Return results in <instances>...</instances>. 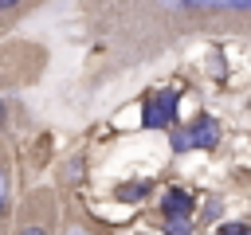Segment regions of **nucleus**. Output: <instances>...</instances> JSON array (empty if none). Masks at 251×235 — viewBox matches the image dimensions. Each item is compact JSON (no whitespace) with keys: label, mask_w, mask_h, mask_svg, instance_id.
<instances>
[{"label":"nucleus","mask_w":251,"mask_h":235,"mask_svg":"<svg viewBox=\"0 0 251 235\" xmlns=\"http://www.w3.org/2000/svg\"><path fill=\"white\" fill-rule=\"evenodd\" d=\"M220 141V121L212 114H200L184 133H173V149L184 153V149H212Z\"/></svg>","instance_id":"f257e3e1"},{"label":"nucleus","mask_w":251,"mask_h":235,"mask_svg":"<svg viewBox=\"0 0 251 235\" xmlns=\"http://www.w3.org/2000/svg\"><path fill=\"white\" fill-rule=\"evenodd\" d=\"M173 118H176V94L173 90H157L141 110V125L145 129H165V125H173Z\"/></svg>","instance_id":"f03ea898"},{"label":"nucleus","mask_w":251,"mask_h":235,"mask_svg":"<svg viewBox=\"0 0 251 235\" xmlns=\"http://www.w3.org/2000/svg\"><path fill=\"white\" fill-rule=\"evenodd\" d=\"M192 208H196V196L184 192V188H169L161 196V212L165 215H192Z\"/></svg>","instance_id":"7ed1b4c3"},{"label":"nucleus","mask_w":251,"mask_h":235,"mask_svg":"<svg viewBox=\"0 0 251 235\" xmlns=\"http://www.w3.org/2000/svg\"><path fill=\"white\" fill-rule=\"evenodd\" d=\"M169 8H239L251 12V0H165Z\"/></svg>","instance_id":"20e7f679"},{"label":"nucleus","mask_w":251,"mask_h":235,"mask_svg":"<svg viewBox=\"0 0 251 235\" xmlns=\"http://www.w3.org/2000/svg\"><path fill=\"white\" fill-rule=\"evenodd\" d=\"M149 192H153V184H149V180H129V184H122V188H118V200H122V204H137V200H145Z\"/></svg>","instance_id":"39448f33"},{"label":"nucleus","mask_w":251,"mask_h":235,"mask_svg":"<svg viewBox=\"0 0 251 235\" xmlns=\"http://www.w3.org/2000/svg\"><path fill=\"white\" fill-rule=\"evenodd\" d=\"M165 235H192V219L188 215H165Z\"/></svg>","instance_id":"423d86ee"},{"label":"nucleus","mask_w":251,"mask_h":235,"mask_svg":"<svg viewBox=\"0 0 251 235\" xmlns=\"http://www.w3.org/2000/svg\"><path fill=\"white\" fill-rule=\"evenodd\" d=\"M216 235H251V227L247 223H224V227H216Z\"/></svg>","instance_id":"0eeeda50"},{"label":"nucleus","mask_w":251,"mask_h":235,"mask_svg":"<svg viewBox=\"0 0 251 235\" xmlns=\"http://www.w3.org/2000/svg\"><path fill=\"white\" fill-rule=\"evenodd\" d=\"M4 196H8V180H4V168H0V212H4Z\"/></svg>","instance_id":"6e6552de"},{"label":"nucleus","mask_w":251,"mask_h":235,"mask_svg":"<svg viewBox=\"0 0 251 235\" xmlns=\"http://www.w3.org/2000/svg\"><path fill=\"white\" fill-rule=\"evenodd\" d=\"M20 235H43V231H39V227H24Z\"/></svg>","instance_id":"1a4fd4ad"},{"label":"nucleus","mask_w":251,"mask_h":235,"mask_svg":"<svg viewBox=\"0 0 251 235\" xmlns=\"http://www.w3.org/2000/svg\"><path fill=\"white\" fill-rule=\"evenodd\" d=\"M16 4H20V0H0V12H4V8H16Z\"/></svg>","instance_id":"9d476101"},{"label":"nucleus","mask_w":251,"mask_h":235,"mask_svg":"<svg viewBox=\"0 0 251 235\" xmlns=\"http://www.w3.org/2000/svg\"><path fill=\"white\" fill-rule=\"evenodd\" d=\"M67 235H90V231H82V227H71V231H67Z\"/></svg>","instance_id":"9b49d317"},{"label":"nucleus","mask_w":251,"mask_h":235,"mask_svg":"<svg viewBox=\"0 0 251 235\" xmlns=\"http://www.w3.org/2000/svg\"><path fill=\"white\" fill-rule=\"evenodd\" d=\"M0 118H4V106H0Z\"/></svg>","instance_id":"f8f14e48"}]
</instances>
